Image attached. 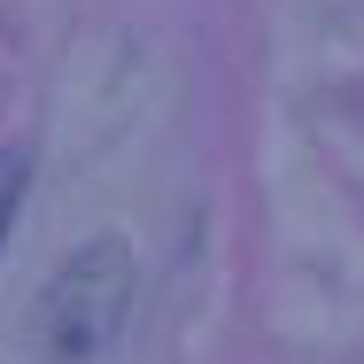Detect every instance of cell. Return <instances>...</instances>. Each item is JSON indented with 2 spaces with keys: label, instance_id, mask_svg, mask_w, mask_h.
Returning <instances> with one entry per match:
<instances>
[{
  "label": "cell",
  "instance_id": "1",
  "mask_svg": "<svg viewBox=\"0 0 364 364\" xmlns=\"http://www.w3.org/2000/svg\"><path fill=\"white\" fill-rule=\"evenodd\" d=\"M124 302H132V256L124 240H85L70 264L39 294V357L47 364H101L124 333Z\"/></svg>",
  "mask_w": 364,
  "mask_h": 364
},
{
  "label": "cell",
  "instance_id": "2",
  "mask_svg": "<svg viewBox=\"0 0 364 364\" xmlns=\"http://www.w3.org/2000/svg\"><path fill=\"white\" fill-rule=\"evenodd\" d=\"M23 178H31V163H23L16 147H0V240H8V225H16V202H23Z\"/></svg>",
  "mask_w": 364,
  "mask_h": 364
}]
</instances>
